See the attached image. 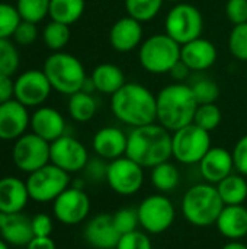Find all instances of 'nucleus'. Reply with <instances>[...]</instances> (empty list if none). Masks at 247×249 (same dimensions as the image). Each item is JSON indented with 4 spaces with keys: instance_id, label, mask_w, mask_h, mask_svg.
Wrapping results in <instances>:
<instances>
[{
    "instance_id": "nucleus-1",
    "label": "nucleus",
    "mask_w": 247,
    "mask_h": 249,
    "mask_svg": "<svg viewBox=\"0 0 247 249\" xmlns=\"http://www.w3.org/2000/svg\"><path fill=\"white\" fill-rule=\"evenodd\" d=\"M111 111L131 128L156 123V95L141 83L127 82L111 96Z\"/></svg>"
},
{
    "instance_id": "nucleus-2",
    "label": "nucleus",
    "mask_w": 247,
    "mask_h": 249,
    "mask_svg": "<svg viewBox=\"0 0 247 249\" xmlns=\"http://www.w3.org/2000/svg\"><path fill=\"white\" fill-rule=\"evenodd\" d=\"M198 101L188 83H170L156 95V121L170 133L194 123Z\"/></svg>"
},
{
    "instance_id": "nucleus-3",
    "label": "nucleus",
    "mask_w": 247,
    "mask_h": 249,
    "mask_svg": "<svg viewBox=\"0 0 247 249\" xmlns=\"http://www.w3.org/2000/svg\"><path fill=\"white\" fill-rule=\"evenodd\" d=\"M125 156L144 169L167 162L172 158V133L159 123L135 127L128 133Z\"/></svg>"
},
{
    "instance_id": "nucleus-4",
    "label": "nucleus",
    "mask_w": 247,
    "mask_h": 249,
    "mask_svg": "<svg viewBox=\"0 0 247 249\" xmlns=\"http://www.w3.org/2000/svg\"><path fill=\"white\" fill-rule=\"evenodd\" d=\"M223 209L224 203L217 187L205 181L189 187L181 201L182 216L188 223L197 228L215 225Z\"/></svg>"
},
{
    "instance_id": "nucleus-5",
    "label": "nucleus",
    "mask_w": 247,
    "mask_h": 249,
    "mask_svg": "<svg viewBox=\"0 0 247 249\" xmlns=\"http://www.w3.org/2000/svg\"><path fill=\"white\" fill-rule=\"evenodd\" d=\"M42 70L48 77L52 90L68 96L80 92L87 80L83 63L76 55L66 51H57L48 55Z\"/></svg>"
},
{
    "instance_id": "nucleus-6",
    "label": "nucleus",
    "mask_w": 247,
    "mask_h": 249,
    "mask_svg": "<svg viewBox=\"0 0 247 249\" xmlns=\"http://www.w3.org/2000/svg\"><path fill=\"white\" fill-rule=\"evenodd\" d=\"M141 67L151 74L169 73L181 61V44L165 34H154L146 38L138 48Z\"/></svg>"
},
{
    "instance_id": "nucleus-7",
    "label": "nucleus",
    "mask_w": 247,
    "mask_h": 249,
    "mask_svg": "<svg viewBox=\"0 0 247 249\" xmlns=\"http://www.w3.org/2000/svg\"><path fill=\"white\" fill-rule=\"evenodd\" d=\"M211 147V133L194 123L172 133V158L182 165H198Z\"/></svg>"
},
{
    "instance_id": "nucleus-8",
    "label": "nucleus",
    "mask_w": 247,
    "mask_h": 249,
    "mask_svg": "<svg viewBox=\"0 0 247 249\" xmlns=\"http://www.w3.org/2000/svg\"><path fill=\"white\" fill-rule=\"evenodd\" d=\"M204 18L199 9L191 3H176L166 15L165 32L181 45L202 36Z\"/></svg>"
},
{
    "instance_id": "nucleus-9",
    "label": "nucleus",
    "mask_w": 247,
    "mask_h": 249,
    "mask_svg": "<svg viewBox=\"0 0 247 249\" xmlns=\"http://www.w3.org/2000/svg\"><path fill=\"white\" fill-rule=\"evenodd\" d=\"M70 174L52 165L51 162L41 169L29 174L26 179L29 197L36 203L54 201L63 191L70 187Z\"/></svg>"
},
{
    "instance_id": "nucleus-10",
    "label": "nucleus",
    "mask_w": 247,
    "mask_h": 249,
    "mask_svg": "<svg viewBox=\"0 0 247 249\" xmlns=\"http://www.w3.org/2000/svg\"><path fill=\"white\" fill-rule=\"evenodd\" d=\"M137 212L140 228L148 235H160L169 231L176 217L172 200L162 193L146 197L137 207Z\"/></svg>"
},
{
    "instance_id": "nucleus-11",
    "label": "nucleus",
    "mask_w": 247,
    "mask_h": 249,
    "mask_svg": "<svg viewBox=\"0 0 247 249\" xmlns=\"http://www.w3.org/2000/svg\"><path fill=\"white\" fill-rule=\"evenodd\" d=\"M106 184L118 196H134L144 185V168L128 156L111 160L108 162Z\"/></svg>"
},
{
    "instance_id": "nucleus-12",
    "label": "nucleus",
    "mask_w": 247,
    "mask_h": 249,
    "mask_svg": "<svg viewBox=\"0 0 247 249\" xmlns=\"http://www.w3.org/2000/svg\"><path fill=\"white\" fill-rule=\"evenodd\" d=\"M49 146L51 143L35 133H25L22 137L15 140L12 159L17 169L32 174L49 163Z\"/></svg>"
},
{
    "instance_id": "nucleus-13",
    "label": "nucleus",
    "mask_w": 247,
    "mask_h": 249,
    "mask_svg": "<svg viewBox=\"0 0 247 249\" xmlns=\"http://www.w3.org/2000/svg\"><path fill=\"white\" fill-rule=\"evenodd\" d=\"M89 159L86 146L68 134L54 140L49 146V162L70 175L83 171Z\"/></svg>"
},
{
    "instance_id": "nucleus-14",
    "label": "nucleus",
    "mask_w": 247,
    "mask_h": 249,
    "mask_svg": "<svg viewBox=\"0 0 247 249\" xmlns=\"http://www.w3.org/2000/svg\"><path fill=\"white\" fill-rule=\"evenodd\" d=\"M52 86L44 70L31 69L15 79V99L26 108L42 107L49 98Z\"/></svg>"
},
{
    "instance_id": "nucleus-15",
    "label": "nucleus",
    "mask_w": 247,
    "mask_h": 249,
    "mask_svg": "<svg viewBox=\"0 0 247 249\" xmlns=\"http://www.w3.org/2000/svg\"><path fill=\"white\" fill-rule=\"evenodd\" d=\"M52 213L63 225H79L90 213V198L83 188L70 185L52 201Z\"/></svg>"
},
{
    "instance_id": "nucleus-16",
    "label": "nucleus",
    "mask_w": 247,
    "mask_h": 249,
    "mask_svg": "<svg viewBox=\"0 0 247 249\" xmlns=\"http://www.w3.org/2000/svg\"><path fill=\"white\" fill-rule=\"evenodd\" d=\"M83 238L95 249H115L121 233L116 231L112 214L109 213H99L93 216L83 229Z\"/></svg>"
},
{
    "instance_id": "nucleus-17",
    "label": "nucleus",
    "mask_w": 247,
    "mask_h": 249,
    "mask_svg": "<svg viewBox=\"0 0 247 249\" xmlns=\"http://www.w3.org/2000/svg\"><path fill=\"white\" fill-rule=\"evenodd\" d=\"M31 125V115L25 105L12 99L0 104V140H17Z\"/></svg>"
},
{
    "instance_id": "nucleus-18",
    "label": "nucleus",
    "mask_w": 247,
    "mask_h": 249,
    "mask_svg": "<svg viewBox=\"0 0 247 249\" xmlns=\"http://www.w3.org/2000/svg\"><path fill=\"white\" fill-rule=\"evenodd\" d=\"M202 179L208 184L217 185L234 171L233 155L221 146H213L198 163Z\"/></svg>"
},
{
    "instance_id": "nucleus-19",
    "label": "nucleus",
    "mask_w": 247,
    "mask_h": 249,
    "mask_svg": "<svg viewBox=\"0 0 247 249\" xmlns=\"http://www.w3.org/2000/svg\"><path fill=\"white\" fill-rule=\"evenodd\" d=\"M143 23L131 16L119 18L109 31V44L118 53H130L143 42Z\"/></svg>"
},
{
    "instance_id": "nucleus-20",
    "label": "nucleus",
    "mask_w": 247,
    "mask_h": 249,
    "mask_svg": "<svg viewBox=\"0 0 247 249\" xmlns=\"http://www.w3.org/2000/svg\"><path fill=\"white\" fill-rule=\"evenodd\" d=\"M218 51L214 42L207 38H197L181 45V61L188 66L191 71H204L215 64Z\"/></svg>"
},
{
    "instance_id": "nucleus-21",
    "label": "nucleus",
    "mask_w": 247,
    "mask_h": 249,
    "mask_svg": "<svg viewBox=\"0 0 247 249\" xmlns=\"http://www.w3.org/2000/svg\"><path fill=\"white\" fill-rule=\"evenodd\" d=\"M128 134H125L118 127H103L98 130L92 140V147L96 156L105 159L106 162L115 160L125 156L127 153Z\"/></svg>"
},
{
    "instance_id": "nucleus-22",
    "label": "nucleus",
    "mask_w": 247,
    "mask_h": 249,
    "mask_svg": "<svg viewBox=\"0 0 247 249\" xmlns=\"http://www.w3.org/2000/svg\"><path fill=\"white\" fill-rule=\"evenodd\" d=\"M32 133L52 143L66 134V120L60 111L51 107H38L31 115Z\"/></svg>"
},
{
    "instance_id": "nucleus-23",
    "label": "nucleus",
    "mask_w": 247,
    "mask_h": 249,
    "mask_svg": "<svg viewBox=\"0 0 247 249\" xmlns=\"http://www.w3.org/2000/svg\"><path fill=\"white\" fill-rule=\"evenodd\" d=\"M0 238L13 247H26L35 236L31 217L20 213H0Z\"/></svg>"
},
{
    "instance_id": "nucleus-24",
    "label": "nucleus",
    "mask_w": 247,
    "mask_h": 249,
    "mask_svg": "<svg viewBox=\"0 0 247 249\" xmlns=\"http://www.w3.org/2000/svg\"><path fill=\"white\" fill-rule=\"evenodd\" d=\"M215 228L221 236L229 241H240L247 236V207L239 206H224L220 213Z\"/></svg>"
},
{
    "instance_id": "nucleus-25",
    "label": "nucleus",
    "mask_w": 247,
    "mask_h": 249,
    "mask_svg": "<svg viewBox=\"0 0 247 249\" xmlns=\"http://www.w3.org/2000/svg\"><path fill=\"white\" fill-rule=\"evenodd\" d=\"M29 198L26 182L16 177H4L0 179V213H20Z\"/></svg>"
},
{
    "instance_id": "nucleus-26",
    "label": "nucleus",
    "mask_w": 247,
    "mask_h": 249,
    "mask_svg": "<svg viewBox=\"0 0 247 249\" xmlns=\"http://www.w3.org/2000/svg\"><path fill=\"white\" fill-rule=\"evenodd\" d=\"M89 77H90L96 92H100V93L109 95V96H112L116 90H119L127 83L122 69L114 63L98 64L92 70V74Z\"/></svg>"
},
{
    "instance_id": "nucleus-27",
    "label": "nucleus",
    "mask_w": 247,
    "mask_h": 249,
    "mask_svg": "<svg viewBox=\"0 0 247 249\" xmlns=\"http://www.w3.org/2000/svg\"><path fill=\"white\" fill-rule=\"evenodd\" d=\"M218 194L224 206H239L245 204L247 200V179L239 172L230 174L217 185Z\"/></svg>"
},
{
    "instance_id": "nucleus-28",
    "label": "nucleus",
    "mask_w": 247,
    "mask_h": 249,
    "mask_svg": "<svg viewBox=\"0 0 247 249\" xmlns=\"http://www.w3.org/2000/svg\"><path fill=\"white\" fill-rule=\"evenodd\" d=\"M150 182L162 194L172 193L173 190L178 188L181 182V174H179L178 166L172 163L170 160L156 165L154 168H151Z\"/></svg>"
},
{
    "instance_id": "nucleus-29",
    "label": "nucleus",
    "mask_w": 247,
    "mask_h": 249,
    "mask_svg": "<svg viewBox=\"0 0 247 249\" xmlns=\"http://www.w3.org/2000/svg\"><path fill=\"white\" fill-rule=\"evenodd\" d=\"M84 7V0H49V18L70 26L83 16Z\"/></svg>"
},
{
    "instance_id": "nucleus-30",
    "label": "nucleus",
    "mask_w": 247,
    "mask_h": 249,
    "mask_svg": "<svg viewBox=\"0 0 247 249\" xmlns=\"http://www.w3.org/2000/svg\"><path fill=\"white\" fill-rule=\"evenodd\" d=\"M67 109H68V115L74 121L87 123L95 117V114L98 111V104L92 93L80 90V92L70 95Z\"/></svg>"
},
{
    "instance_id": "nucleus-31",
    "label": "nucleus",
    "mask_w": 247,
    "mask_h": 249,
    "mask_svg": "<svg viewBox=\"0 0 247 249\" xmlns=\"http://www.w3.org/2000/svg\"><path fill=\"white\" fill-rule=\"evenodd\" d=\"M165 0H124L127 15L144 23L154 19L162 7Z\"/></svg>"
},
{
    "instance_id": "nucleus-32",
    "label": "nucleus",
    "mask_w": 247,
    "mask_h": 249,
    "mask_svg": "<svg viewBox=\"0 0 247 249\" xmlns=\"http://www.w3.org/2000/svg\"><path fill=\"white\" fill-rule=\"evenodd\" d=\"M42 39L45 45L52 51H63L70 41V26L61 22L51 20L42 31Z\"/></svg>"
},
{
    "instance_id": "nucleus-33",
    "label": "nucleus",
    "mask_w": 247,
    "mask_h": 249,
    "mask_svg": "<svg viewBox=\"0 0 247 249\" xmlns=\"http://www.w3.org/2000/svg\"><path fill=\"white\" fill-rule=\"evenodd\" d=\"M16 9L22 20L39 23L49 16V0H16Z\"/></svg>"
},
{
    "instance_id": "nucleus-34",
    "label": "nucleus",
    "mask_w": 247,
    "mask_h": 249,
    "mask_svg": "<svg viewBox=\"0 0 247 249\" xmlns=\"http://www.w3.org/2000/svg\"><path fill=\"white\" fill-rule=\"evenodd\" d=\"M20 64V55L16 44L10 38H0V74L13 76Z\"/></svg>"
},
{
    "instance_id": "nucleus-35",
    "label": "nucleus",
    "mask_w": 247,
    "mask_h": 249,
    "mask_svg": "<svg viewBox=\"0 0 247 249\" xmlns=\"http://www.w3.org/2000/svg\"><path fill=\"white\" fill-rule=\"evenodd\" d=\"M223 120V114L218 105L215 104H202L198 105L195 117H194V124L198 127L204 128L205 131L211 133L214 131Z\"/></svg>"
},
{
    "instance_id": "nucleus-36",
    "label": "nucleus",
    "mask_w": 247,
    "mask_h": 249,
    "mask_svg": "<svg viewBox=\"0 0 247 249\" xmlns=\"http://www.w3.org/2000/svg\"><path fill=\"white\" fill-rule=\"evenodd\" d=\"M227 44L234 58L239 61H247V22L231 28Z\"/></svg>"
},
{
    "instance_id": "nucleus-37",
    "label": "nucleus",
    "mask_w": 247,
    "mask_h": 249,
    "mask_svg": "<svg viewBox=\"0 0 247 249\" xmlns=\"http://www.w3.org/2000/svg\"><path fill=\"white\" fill-rule=\"evenodd\" d=\"M114 225L116 231L122 235L131 233L134 231H138L140 228V219H138V212L134 207H122L116 210L112 214Z\"/></svg>"
},
{
    "instance_id": "nucleus-38",
    "label": "nucleus",
    "mask_w": 247,
    "mask_h": 249,
    "mask_svg": "<svg viewBox=\"0 0 247 249\" xmlns=\"http://www.w3.org/2000/svg\"><path fill=\"white\" fill-rule=\"evenodd\" d=\"M20 20L16 6L0 3V38H12Z\"/></svg>"
},
{
    "instance_id": "nucleus-39",
    "label": "nucleus",
    "mask_w": 247,
    "mask_h": 249,
    "mask_svg": "<svg viewBox=\"0 0 247 249\" xmlns=\"http://www.w3.org/2000/svg\"><path fill=\"white\" fill-rule=\"evenodd\" d=\"M191 88H192V92L199 105L215 104V101L220 96V88L211 79H199L195 83H192Z\"/></svg>"
},
{
    "instance_id": "nucleus-40",
    "label": "nucleus",
    "mask_w": 247,
    "mask_h": 249,
    "mask_svg": "<svg viewBox=\"0 0 247 249\" xmlns=\"http://www.w3.org/2000/svg\"><path fill=\"white\" fill-rule=\"evenodd\" d=\"M115 249H153V242L147 232L138 229L122 235Z\"/></svg>"
},
{
    "instance_id": "nucleus-41",
    "label": "nucleus",
    "mask_w": 247,
    "mask_h": 249,
    "mask_svg": "<svg viewBox=\"0 0 247 249\" xmlns=\"http://www.w3.org/2000/svg\"><path fill=\"white\" fill-rule=\"evenodd\" d=\"M12 38H13V42L16 45H20V47L32 45L38 38V26H36V23L20 20V23L17 25V28L13 32Z\"/></svg>"
},
{
    "instance_id": "nucleus-42",
    "label": "nucleus",
    "mask_w": 247,
    "mask_h": 249,
    "mask_svg": "<svg viewBox=\"0 0 247 249\" xmlns=\"http://www.w3.org/2000/svg\"><path fill=\"white\" fill-rule=\"evenodd\" d=\"M226 16L230 23L240 25L247 22V0H227Z\"/></svg>"
},
{
    "instance_id": "nucleus-43",
    "label": "nucleus",
    "mask_w": 247,
    "mask_h": 249,
    "mask_svg": "<svg viewBox=\"0 0 247 249\" xmlns=\"http://www.w3.org/2000/svg\"><path fill=\"white\" fill-rule=\"evenodd\" d=\"M231 155H233L236 172L242 174L243 177L247 178V134L242 136L236 142V144L231 150Z\"/></svg>"
},
{
    "instance_id": "nucleus-44",
    "label": "nucleus",
    "mask_w": 247,
    "mask_h": 249,
    "mask_svg": "<svg viewBox=\"0 0 247 249\" xmlns=\"http://www.w3.org/2000/svg\"><path fill=\"white\" fill-rule=\"evenodd\" d=\"M86 172L87 179H90L92 182H102L106 181V171H108V162L102 158H95V159H89L86 168L83 169Z\"/></svg>"
},
{
    "instance_id": "nucleus-45",
    "label": "nucleus",
    "mask_w": 247,
    "mask_h": 249,
    "mask_svg": "<svg viewBox=\"0 0 247 249\" xmlns=\"http://www.w3.org/2000/svg\"><path fill=\"white\" fill-rule=\"evenodd\" d=\"M32 223V232L33 236L38 238H44V236H51L52 231H54V223L52 219L45 214V213H38L31 219Z\"/></svg>"
},
{
    "instance_id": "nucleus-46",
    "label": "nucleus",
    "mask_w": 247,
    "mask_h": 249,
    "mask_svg": "<svg viewBox=\"0 0 247 249\" xmlns=\"http://www.w3.org/2000/svg\"><path fill=\"white\" fill-rule=\"evenodd\" d=\"M15 99V80L12 76L0 74V104Z\"/></svg>"
},
{
    "instance_id": "nucleus-47",
    "label": "nucleus",
    "mask_w": 247,
    "mask_h": 249,
    "mask_svg": "<svg viewBox=\"0 0 247 249\" xmlns=\"http://www.w3.org/2000/svg\"><path fill=\"white\" fill-rule=\"evenodd\" d=\"M189 69H188V66L185 64V63H182V61H179V63H176L175 66H173V69L169 71V74L172 76V79L173 80H176V82H179V83H185V80L188 79V76H189Z\"/></svg>"
},
{
    "instance_id": "nucleus-48",
    "label": "nucleus",
    "mask_w": 247,
    "mask_h": 249,
    "mask_svg": "<svg viewBox=\"0 0 247 249\" xmlns=\"http://www.w3.org/2000/svg\"><path fill=\"white\" fill-rule=\"evenodd\" d=\"M26 249H57L55 242L51 239V236H44V238H38L35 236L26 247Z\"/></svg>"
},
{
    "instance_id": "nucleus-49",
    "label": "nucleus",
    "mask_w": 247,
    "mask_h": 249,
    "mask_svg": "<svg viewBox=\"0 0 247 249\" xmlns=\"http://www.w3.org/2000/svg\"><path fill=\"white\" fill-rule=\"evenodd\" d=\"M221 249H247V245L242 241H229Z\"/></svg>"
},
{
    "instance_id": "nucleus-50",
    "label": "nucleus",
    "mask_w": 247,
    "mask_h": 249,
    "mask_svg": "<svg viewBox=\"0 0 247 249\" xmlns=\"http://www.w3.org/2000/svg\"><path fill=\"white\" fill-rule=\"evenodd\" d=\"M9 244H6L3 239H0V249H9V247H7Z\"/></svg>"
},
{
    "instance_id": "nucleus-51",
    "label": "nucleus",
    "mask_w": 247,
    "mask_h": 249,
    "mask_svg": "<svg viewBox=\"0 0 247 249\" xmlns=\"http://www.w3.org/2000/svg\"><path fill=\"white\" fill-rule=\"evenodd\" d=\"M165 1H169V3H181V1H183V0H165Z\"/></svg>"
}]
</instances>
